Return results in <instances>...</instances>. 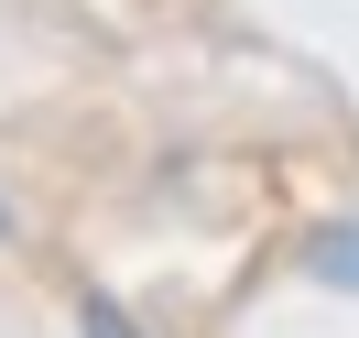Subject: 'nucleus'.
<instances>
[{
  "instance_id": "nucleus-1",
  "label": "nucleus",
  "mask_w": 359,
  "mask_h": 338,
  "mask_svg": "<svg viewBox=\"0 0 359 338\" xmlns=\"http://www.w3.org/2000/svg\"><path fill=\"white\" fill-rule=\"evenodd\" d=\"M305 262H316V284H359V229H327Z\"/></svg>"
},
{
  "instance_id": "nucleus-3",
  "label": "nucleus",
  "mask_w": 359,
  "mask_h": 338,
  "mask_svg": "<svg viewBox=\"0 0 359 338\" xmlns=\"http://www.w3.org/2000/svg\"><path fill=\"white\" fill-rule=\"evenodd\" d=\"M0 240H11V219H0Z\"/></svg>"
},
{
  "instance_id": "nucleus-2",
  "label": "nucleus",
  "mask_w": 359,
  "mask_h": 338,
  "mask_svg": "<svg viewBox=\"0 0 359 338\" xmlns=\"http://www.w3.org/2000/svg\"><path fill=\"white\" fill-rule=\"evenodd\" d=\"M76 327H88V338H142V327H131V316H120V306H109V294H88V306H76Z\"/></svg>"
}]
</instances>
